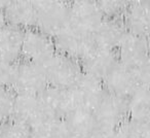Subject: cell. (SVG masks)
I'll list each match as a JSON object with an SVG mask.
<instances>
[{"instance_id": "cell-1", "label": "cell", "mask_w": 150, "mask_h": 138, "mask_svg": "<svg viewBox=\"0 0 150 138\" xmlns=\"http://www.w3.org/2000/svg\"><path fill=\"white\" fill-rule=\"evenodd\" d=\"M36 11L35 28L54 38L68 25L69 2L61 0L33 1Z\"/></svg>"}, {"instance_id": "cell-2", "label": "cell", "mask_w": 150, "mask_h": 138, "mask_svg": "<svg viewBox=\"0 0 150 138\" xmlns=\"http://www.w3.org/2000/svg\"><path fill=\"white\" fill-rule=\"evenodd\" d=\"M42 67L48 86L64 90L70 89L82 72L78 61L60 53H56Z\"/></svg>"}, {"instance_id": "cell-3", "label": "cell", "mask_w": 150, "mask_h": 138, "mask_svg": "<svg viewBox=\"0 0 150 138\" xmlns=\"http://www.w3.org/2000/svg\"><path fill=\"white\" fill-rule=\"evenodd\" d=\"M47 87L48 84L43 67L22 60L17 63L11 87L16 95L38 96Z\"/></svg>"}, {"instance_id": "cell-4", "label": "cell", "mask_w": 150, "mask_h": 138, "mask_svg": "<svg viewBox=\"0 0 150 138\" xmlns=\"http://www.w3.org/2000/svg\"><path fill=\"white\" fill-rule=\"evenodd\" d=\"M73 108L94 111L105 94L103 82L81 72L76 82L68 89Z\"/></svg>"}, {"instance_id": "cell-5", "label": "cell", "mask_w": 150, "mask_h": 138, "mask_svg": "<svg viewBox=\"0 0 150 138\" xmlns=\"http://www.w3.org/2000/svg\"><path fill=\"white\" fill-rule=\"evenodd\" d=\"M57 53L54 39L36 28L24 31L21 60L43 66Z\"/></svg>"}, {"instance_id": "cell-6", "label": "cell", "mask_w": 150, "mask_h": 138, "mask_svg": "<svg viewBox=\"0 0 150 138\" xmlns=\"http://www.w3.org/2000/svg\"><path fill=\"white\" fill-rule=\"evenodd\" d=\"M115 53L120 64L134 70L149 65V42L146 37L127 32Z\"/></svg>"}, {"instance_id": "cell-7", "label": "cell", "mask_w": 150, "mask_h": 138, "mask_svg": "<svg viewBox=\"0 0 150 138\" xmlns=\"http://www.w3.org/2000/svg\"><path fill=\"white\" fill-rule=\"evenodd\" d=\"M52 39L57 53L65 55L78 62L95 48L92 35L82 33L69 25Z\"/></svg>"}, {"instance_id": "cell-8", "label": "cell", "mask_w": 150, "mask_h": 138, "mask_svg": "<svg viewBox=\"0 0 150 138\" xmlns=\"http://www.w3.org/2000/svg\"><path fill=\"white\" fill-rule=\"evenodd\" d=\"M103 20L104 16L97 1L77 0L69 2L68 25L74 29L92 35Z\"/></svg>"}, {"instance_id": "cell-9", "label": "cell", "mask_w": 150, "mask_h": 138, "mask_svg": "<svg viewBox=\"0 0 150 138\" xmlns=\"http://www.w3.org/2000/svg\"><path fill=\"white\" fill-rule=\"evenodd\" d=\"M97 128L116 130L127 119V99L105 92L104 96L93 111Z\"/></svg>"}, {"instance_id": "cell-10", "label": "cell", "mask_w": 150, "mask_h": 138, "mask_svg": "<svg viewBox=\"0 0 150 138\" xmlns=\"http://www.w3.org/2000/svg\"><path fill=\"white\" fill-rule=\"evenodd\" d=\"M103 86L109 94L127 99L142 85L133 69L118 62L108 76L103 80Z\"/></svg>"}, {"instance_id": "cell-11", "label": "cell", "mask_w": 150, "mask_h": 138, "mask_svg": "<svg viewBox=\"0 0 150 138\" xmlns=\"http://www.w3.org/2000/svg\"><path fill=\"white\" fill-rule=\"evenodd\" d=\"M118 63L115 51L94 48L81 61L80 68L83 73L97 80H103L108 76Z\"/></svg>"}, {"instance_id": "cell-12", "label": "cell", "mask_w": 150, "mask_h": 138, "mask_svg": "<svg viewBox=\"0 0 150 138\" xmlns=\"http://www.w3.org/2000/svg\"><path fill=\"white\" fill-rule=\"evenodd\" d=\"M38 97L45 117L65 119L71 111L74 110L68 90L48 86Z\"/></svg>"}, {"instance_id": "cell-13", "label": "cell", "mask_w": 150, "mask_h": 138, "mask_svg": "<svg viewBox=\"0 0 150 138\" xmlns=\"http://www.w3.org/2000/svg\"><path fill=\"white\" fill-rule=\"evenodd\" d=\"M121 19L127 32L148 38L150 28L149 1H129Z\"/></svg>"}, {"instance_id": "cell-14", "label": "cell", "mask_w": 150, "mask_h": 138, "mask_svg": "<svg viewBox=\"0 0 150 138\" xmlns=\"http://www.w3.org/2000/svg\"><path fill=\"white\" fill-rule=\"evenodd\" d=\"M127 32L122 19L104 18L92 34L93 43L95 48L115 51Z\"/></svg>"}, {"instance_id": "cell-15", "label": "cell", "mask_w": 150, "mask_h": 138, "mask_svg": "<svg viewBox=\"0 0 150 138\" xmlns=\"http://www.w3.org/2000/svg\"><path fill=\"white\" fill-rule=\"evenodd\" d=\"M11 119L24 123L30 128L45 119L39 97L32 95H16Z\"/></svg>"}, {"instance_id": "cell-16", "label": "cell", "mask_w": 150, "mask_h": 138, "mask_svg": "<svg viewBox=\"0 0 150 138\" xmlns=\"http://www.w3.org/2000/svg\"><path fill=\"white\" fill-rule=\"evenodd\" d=\"M3 14L7 25L17 27L24 31L35 28L36 11L33 1H9Z\"/></svg>"}, {"instance_id": "cell-17", "label": "cell", "mask_w": 150, "mask_h": 138, "mask_svg": "<svg viewBox=\"0 0 150 138\" xmlns=\"http://www.w3.org/2000/svg\"><path fill=\"white\" fill-rule=\"evenodd\" d=\"M68 138H91L97 129L93 111L74 109L64 119Z\"/></svg>"}, {"instance_id": "cell-18", "label": "cell", "mask_w": 150, "mask_h": 138, "mask_svg": "<svg viewBox=\"0 0 150 138\" xmlns=\"http://www.w3.org/2000/svg\"><path fill=\"white\" fill-rule=\"evenodd\" d=\"M24 30L5 25L0 30V58L18 63L21 61Z\"/></svg>"}, {"instance_id": "cell-19", "label": "cell", "mask_w": 150, "mask_h": 138, "mask_svg": "<svg viewBox=\"0 0 150 138\" xmlns=\"http://www.w3.org/2000/svg\"><path fill=\"white\" fill-rule=\"evenodd\" d=\"M127 119L141 123H149V86H141L127 99Z\"/></svg>"}, {"instance_id": "cell-20", "label": "cell", "mask_w": 150, "mask_h": 138, "mask_svg": "<svg viewBox=\"0 0 150 138\" xmlns=\"http://www.w3.org/2000/svg\"><path fill=\"white\" fill-rule=\"evenodd\" d=\"M32 138H68L64 119L45 117L31 128Z\"/></svg>"}, {"instance_id": "cell-21", "label": "cell", "mask_w": 150, "mask_h": 138, "mask_svg": "<svg viewBox=\"0 0 150 138\" xmlns=\"http://www.w3.org/2000/svg\"><path fill=\"white\" fill-rule=\"evenodd\" d=\"M117 138H150L149 123H141L127 119L116 130Z\"/></svg>"}, {"instance_id": "cell-22", "label": "cell", "mask_w": 150, "mask_h": 138, "mask_svg": "<svg viewBox=\"0 0 150 138\" xmlns=\"http://www.w3.org/2000/svg\"><path fill=\"white\" fill-rule=\"evenodd\" d=\"M0 138H32L31 128L15 119L0 125Z\"/></svg>"}, {"instance_id": "cell-23", "label": "cell", "mask_w": 150, "mask_h": 138, "mask_svg": "<svg viewBox=\"0 0 150 138\" xmlns=\"http://www.w3.org/2000/svg\"><path fill=\"white\" fill-rule=\"evenodd\" d=\"M101 13L106 19H121L129 1L122 0H101L97 1Z\"/></svg>"}, {"instance_id": "cell-24", "label": "cell", "mask_w": 150, "mask_h": 138, "mask_svg": "<svg viewBox=\"0 0 150 138\" xmlns=\"http://www.w3.org/2000/svg\"><path fill=\"white\" fill-rule=\"evenodd\" d=\"M15 97L11 89L0 87V125L13 117Z\"/></svg>"}, {"instance_id": "cell-25", "label": "cell", "mask_w": 150, "mask_h": 138, "mask_svg": "<svg viewBox=\"0 0 150 138\" xmlns=\"http://www.w3.org/2000/svg\"><path fill=\"white\" fill-rule=\"evenodd\" d=\"M17 63H11L0 58V87L11 89L16 72Z\"/></svg>"}, {"instance_id": "cell-26", "label": "cell", "mask_w": 150, "mask_h": 138, "mask_svg": "<svg viewBox=\"0 0 150 138\" xmlns=\"http://www.w3.org/2000/svg\"><path fill=\"white\" fill-rule=\"evenodd\" d=\"M91 138H117V136L115 130L97 128L93 135L91 136Z\"/></svg>"}, {"instance_id": "cell-27", "label": "cell", "mask_w": 150, "mask_h": 138, "mask_svg": "<svg viewBox=\"0 0 150 138\" xmlns=\"http://www.w3.org/2000/svg\"><path fill=\"white\" fill-rule=\"evenodd\" d=\"M5 25H6V21H5L4 14H3V11H0V30L2 29Z\"/></svg>"}, {"instance_id": "cell-28", "label": "cell", "mask_w": 150, "mask_h": 138, "mask_svg": "<svg viewBox=\"0 0 150 138\" xmlns=\"http://www.w3.org/2000/svg\"><path fill=\"white\" fill-rule=\"evenodd\" d=\"M9 1H5V0H0V11H4L6 6L8 5Z\"/></svg>"}]
</instances>
